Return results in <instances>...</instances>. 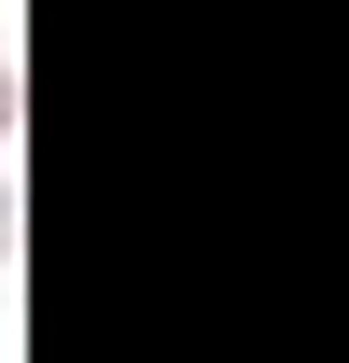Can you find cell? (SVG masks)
<instances>
[{
	"mask_svg": "<svg viewBox=\"0 0 349 363\" xmlns=\"http://www.w3.org/2000/svg\"><path fill=\"white\" fill-rule=\"evenodd\" d=\"M0 154H14V43H0Z\"/></svg>",
	"mask_w": 349,
	"mask_h": 363,
	"instance_id": "obj_1",
	"label": "cell"
},
{
	"mask_svg": "<svg viewBox=\"0 0 349 363\" xmlns=\"http://www.w3.org/2000/svg\"><path fill=\"white\" fill-rule=\"evenodd\" d=\"M0 266H14V168H0Z\"/></svg>",
	"mask_w": 349,
	"mask_h": 363,
	"instance_id": "obj_2",
	"label": "cell"
}]
</instances>
